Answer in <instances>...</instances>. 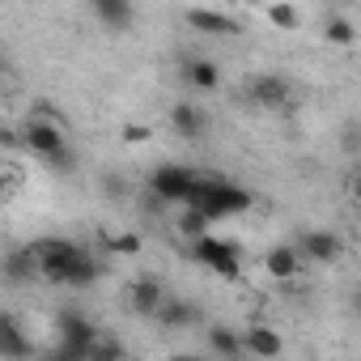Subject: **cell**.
Listing matches in <instances>:
<instances>
[{"label":"cell","instance_id":"obj_1","mask_svg":"<svg viewBox=\"0 0 361 361\" xmlns=\"http://www.w3.org/2000/svg\"><path fill=\"white\" fill-rule=\"evenodd\" d=\"M30 255H35L39 276H43V281H51V285L90 289V285L98 281V272H102V268L94 264V255H90L85 247L68 243V238H43V243H35V247H30Z\"/></svg>","mask_w":361,"mask_h":361},{"label":"cell","instance_id":"obj_2","mask_svg":"<svg viewBox=\"0 0 361 361\" xmlns=\"http://www.w3.org/2000/svg\"><path fill=\"white\" fill-rule=\"evenodd\" d=\"M183 204H192V209H200L209 221H217V217H238V213H247V209H251V192H247L243 183H230V178H204V174H196V183H192V192H188Z\"/></svg>","mask_w":361,"mask_h":361},{"label":"cell","instance_id":"obj_3","mask_svg":"<svg viewBox=\"0 0 361 361\" xmlns=\"http://www.w3.org/2000/svg\"><path fill=\"white\" fill-rule=\"evenodd\" d=\"M192 259H196V264H204L209 272L226 276V281H234V276L243 272V247H238V243H230V238H213V234L192 238Z\"/></svg>","mask_w":361,"mask_h":361},{"label":"cell","instance_id":"obj_4","mask_svg":"<svg viewBox=\"0 0 361 361\" xmlns=\"http://www.w3.org/2000/svg\"><path fill=\"white\" fill-rule=\"evenodd\" d=\"M56 327H60V336H64V344H60V353L56 357H64V361H85L90 357V340H94V323H90V314H81V310H60L56 314Z\"/></svg>","mask_w":361,"mask_h":361},{"label":"cell","instance_id":"obj_5","mask_svg":"<svg viewBox=\"0 0 361 361\" xmlns=\"http://www.w3.org/2000/svg\"><path fill=\"white\" fill-rule=\"evenodd\" d=\"M22 145L35 153V157H51V153H60L68 140H64V128L60 123H51V119H39V115H26L22 119Z\"/></svg>","mask_w":361,"mask_h":361},{"label":"cell","instance_id":"obj_6","mask_svg":"<svg viewBox=\"0 0 361 361\" xmlns=\"http://www.w3.org/2000/svg\"><path fill=\"white\" fill-rule=\"evenodd\" d=\"M192 183H196V170H188V166H157L153 170V178H149V188H153V196L157 200H170V204H183L188 200V192H192Z\"/></svg>","mask_w":361,"mask_h":361},{"label":"cell","instance_id":"obj_7","mask_svg":"<svg viewBox=\"0 0 361 361\" xmlns=\"http://www.w3.org/2000/svg\"><path fill=\"white\" fill-rule=\"evenodd\" d=\"M298 251H302L306 264H336V259H344V243L331 230H306L298 238Z\"/></svg>","mask_w":361,"mask_h":361},{"label":"cell","instance_id":"obj_8","mask_svg":"<svg viewBox=\"0 0 361 361\" xmlns=\"http://www.w3.org/2000/svg\"><path fill=\"white\" fill-rule=\"evenodd\" d=\"M302 264H306L302 251L289 247V243H285V247H272V251L264 255V272H268L272 281H298V276H302Z\"/></svg>","mask_w":361,"mask_h":361},{"label":"cell","instance_id":"obj_9","mask_svg":"<svg viewBox=\"0 0 361 361\" xmlns=\"http://www.w3.org/2000/svg\"><path fill=\"white\" fill-rule=\"evenodd\" d=\"M188 26L192 30H200V35H213V39H226V35H243V26L234 22V18H226V13H217V9H188Z\"/></svg>","mask_w":361,"mask_h":361},{"label":"cell","instance_id":"obj_10","mask_svg":"<svg viewBox=\"0 0 361 361\" xmlns=\"http://www.w3.org/2000/svg\"><path fill=\"white\" fill-rule=\"evenodd\" d=\"M170 128L183 136V140H196V136H204L209 115H204L200 106H192V102H174V106H170Z\"/></svg>","mask_w":361,"mask_h":361},{"label":"cell","instance_id":"obj_11","mask_svg":"<svg viewBox=\"0 0 361 361\" xmlns=\"http://www.w3.org/2000/svg\"><path fill=\"white\" fill-rule=\"evenodd\" d=\"M149 319H157V327H166V331H178V327H192V323H196V310H192L188 302H178V298L166 293Z\"/></svg>","mask_w":361,"mask_h":361},{"label":"cell","instance_id":"obj_12","mask_svg":"<svg viewBox=\"0 0 361 361\" xmlns=\"http://www.w3.org/2000/svg\"><path fill=\"white\" fill-rule=\"evenodd\" d=\"M251 102H259V106H285L289 102V81L285 77H272V73L255 77L251 81Z\"/></svg>","mask_w":361,"mask_h":361},{"label":"cell","instance_id":"obj_13","mask_svg":"<svg viewBox=\"0 0 361 361\" xmlns=\"http://www.w3.org/2000/svg\"><path fill=\"white\" fill-rule=\"evenodd\" d=\"M90 9H94L98 22H106L111 30H128L132 18H136V5H132V0H90Z\"/></svg>","mask_w":361,"mask_h":361},{"label":"cell","instance_id":"obj_14","mask_svg":"<svg viewBox=\"0 0 361 361\" xmlns=\"http://www.w3.org/2000/svg\"><path fill=\"white\" fill-rule=\"evenodd\" d=\"M243 353H251V357H281V353H285V340H281L272 327H247Z\"/></svg>","mask_w":361,"mask_h":361},{"label":"cell","instance_id":"obj_15","mask_svg":"<svg viewBox=\"0 0 361 361\" xmlns=\"http://www.w3.org/2000/svg\"><path fill=\"white\" fill-rule=\"evenodd\" d=\"M30 353V340L22 336L18 319L9 310H0V357H26Z\"/></svg>","mask_w":361,"mask_h":361},{"label":"cell","instance_id":"obj_16","mask_svg":"<svg viewBox=\"0 0 361 361\" xmlns=\"http://www.w3.org/2000/svg\"><path fill=\"white\" fill-rule=\"evenodd\" d=\"M161 298H166V289H161L157 281H136V285H128V306H132L136 314H153Z\"/></svg>","mask_w":361,"mask_h":361},{"label":"cell","instance_id":"obj_17","mask_svg":"<svg viewBox=\"0 0 361 361\" xmlns=\"http://www.w3.org/2000/svg\"><path fill=\"white\" fill-rule=\"evenodd\" d=\"M0 272H5V281H13V285H22V281H35V276H39V268H35V255H30V247H22V251H9V255H5V264H0Z\"/></svg>","mask_w":361,"mask_h":361},{"label":"cell","instance_id":"obj_18","mask_svg":"<svg viewBox=\"0 0 361 361\" xmlns=\"http://www.w3.org/2000/svg\"><path fill=\"white\" fill-rule=\"evenodd\" d=\"M183 77H188V85L200 90V94L217 90V81H221V73H217L213 60H188V64H183Z\"/></svg>","mask_w":361,"mask_h":361},{"label":"cell","instance_id":"obj_19","mask_svg":"<svg viewBox=\"0 0 361 361\" xmlns=\"http://www.w3.org/2000/svg\"><path fill=\"white\" fill-rule=\"evenodd\" d=\"M209 348L217 357H243V336L230 327H209Z\"/></svg>","mask_w":361,"mask_h":361},{"label":"cell","instance_id":"obj_20","mask_svg":"<svg viewBox=\"0 0 361 361\" xmlns=\"http://www.w3.org/2000/svg\"><path fill=\"white\" fill-rule=\"evenodd\" d=\"M264 18H268L276 30H298V26H302V13H298V5H289V0H272V5L264 9Z\"/></svg>","mask_w":361,"mask_h":361},{"label":"cell","instance_id":"obj_21","mask_svg":"<svg viewBox=\"0 0 361 361\" xmlns=\"http://www.w3.org/2000/svg\"><path fill=\"white\" fill-rule=\"evenodd\" d=\"M323 35H327V43H336V47H353V43H357V26H353L348 18H331Z\"/></svg>","mask_w":361,"mask_h":361},{"label":"cell","instance_id":"obj_22","mask_svg":"<svg viewBox=\"0 0 361 361\" xmlns=\"http://www.w3.org/2000/svg\"><path fill=\"white\" fill-rule=\"evenodd\" d=\"M111 357H123V344H119V340H106V336L94 331V340H90V357H85V361H111Z\"/></svg>","mask_w":361,"mask_h":361},{"label":"cell","instance_id":"obj_23","mask_svg":"<svg viewBox=\"0 0 361 361\" xmlns=\"http://www.w3.org/2000/svg\"><path fill=\"white\" fill-rule=\"evenodd\" d=\"M178 230H183L188 238H200V234H209V217H204L200 209H192V204H188V213L178 217Z\"/></svg>","mask_w":361,"mask_h":361},{"label":"cell","instance_id":"obj_24","mask_svg":"<svg viewBox=\"0 0 361 361\" xmlns=\"http://www.w3.org/2000/svg\"><path fill=\"white\" fill-rule=\"evenodd\" d=\"M106 247H111L115 255H136V251H140V238H136V234H115Z\"/></svg>","mask_w":361,"mask_h":361},{"label":"cell","instance_id":"obj_25","mask_svg":"<svg viewBox=\"0 0 361 361\" xmlns=\"http://www.w3.org/2000/svg\"><path fill=\"white\" fill-rule=\"evenodd\" d=\"M149 136H153L149 123H128V128H123V145H145Z\"/></svg>","mask_w":361,"mask_h":361},{"label":"cell","instance_id":"obj_26","mask_svg":"<svg viewBox=\"0 0 361 361\" xmlns=\"http://www.w3.org/2000/svg\"><path fill=\"white\" fill-rule=\"evenodd\" d=\"M43 161H47V166H51V170H64V174H68V170H73V166H77V161H73V149H68V145H64V149H60V153H51V157H43Z\"/></svg>","mask_w":361,"mask_h":361},{"label":"cell","instance_id":"obj_27","mask_svg":"<svg viewBox=\"0 0 361 361\" xmlns=\"http://www.w3.org/2000/svg\"><path fill=\"white\" fill-rule=\"evenodd\" d=\"M9 192H13V183H9V178H5V174H0V200H5Z\"/></svg>","mask_w":361,"mask_h":361}]
</instances>
